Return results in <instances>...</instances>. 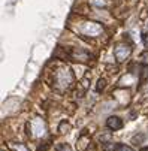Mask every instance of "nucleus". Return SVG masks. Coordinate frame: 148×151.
I'll use <instances>...</instances> for the list:
<instances>
[{"label": "nucleus", "mask_w": 148, "mask_h": 151, "mask_svg": "<svg viewBox=\"0 0 148 151\" xmlns=\"http://www.w3.org/2000/svg\"><path fill=\"white\" fill-rule=\"evenodd\" d=\"M130 52H132V48L129 45H118L115 48V51H114V55H115V58L118 61H124L130 55Z\"/></svg>", "instance_id": "f03ea898"}, {"label": "nucleus", "mask_w": 148, "mask_h": 151, "mask_svg": "<svg viewBox=\"0 0 148 151\" xmlns=\"http://www.w3.org/2000/svg\"><path fill=\"white\" fill-rule=\"evenodd\" d=\"M105 151H135L132 147L126 145V144H112V142H108L105 144Z\"/></svg>", "instance_id": "20e7f679"}, {"label": "nucleus", "mask_w": 148, "mask_h": 151, "mask_svg": "<svg viewBox=\"0 0 148 151\" xmlns=\"http://www.w3.org/2000/svg\"><path fill=\"white\" fill-rule=\"evenodd\" d=\"M142 151H148V148H144V150H142Z\"/></svg>", "instance_id": "4468645a"}, {"label": "nucleus", "mask_w": 148, "mask_h": 151, "mask_svg": "<svg viewBox=\"0 0 148 151\" xmlns=\"http://www.w3.org/2000/svg\"><path fill=\"white\" fill-rule=\"evenodd\" d=\"M93 3L94 5H99V6H103L105 5V2H100V0H93Z\"/></svg>", "instance_id": "9b49d317"}, {"label": "nucleus", "mask_w": 148, "mask_h": 151, "mask_svg": "<svg viewBox=\"0 0 148 151\" xmlns=\"http://www.w3.org/2000/svg\"><path fill=\"white\" fill-rule=\"evenodd\" d=\"M55 151H72V148L69 144H58L55 147Z\"/></svg>", "instance_id": "0eeeda50"}, {"label": "nucleus", "mask_w": 148, "mask_h": 151, "mask_svg": "<svg viewBox=\"0 0 148 151\" xmlns=\"http://www.w3.org/2000/svg\"><path fill=\"white\" fill-rule=\"evenodd\" d=\"M84 138H85V136H82V138L79 139V142H82V141H84ZM85 145H87V144H82V145H79V147H78V148H79V151H84V150H85Z\"/></svg>", "instance_id": "9d476101"}, {"label": "nucleus", "mask_w": 148, "mask_h": 151, "mask_svg": "<svg viewBox=\"0 0 148 151\" xmlns=\"http://www.w3.org/2000/svg\"><path fill=\"white\" fill-rule=\"evenodd\" d=\"M144 44H145V47L148 48V36H145V37H144Z\"/></svg>", "instance_id": "ddd939ff"}, {"label": "nucleus", "mask_w": 148, "mask_h": 151, "mask_svg": "<svg viewBox=\"0 0 148 151\" xmlns=\"http://www.w3.org/2000/svg\"><path fill=\"white\" fill-rule=\"evenodd\" d=\"M55 79H57V84L60 85V88L65 90V88H68L69 85L72 84V73H70V70L68 68L66 69H60L57 72Z\"/></svg>", "instance_id": "f257e3e1"}, {"label": "nucleus", "mask_w": 148, "mask_h": 151, "mask_svg": "<svg viewBox=\"0 0 148 151\" xmlns=\"http://www.w3.org/2000/svg\"><path fill=\"white\" fill-rule=\"evenodd\" d=\"M106 126H108V129H111V130H120V129L123 127V121L118 117H109L106 120Z\"/></svg>", "instance_id": "39448f33"}, {"label": "nucleus", "mask_w": 148, "mask_h": 151, "mask_svg": "<svg viewBox=\"0 0 148 151\" xmlns=\"http://www.w3.org/2000/svg\"><path fill=\"white\" fill-rule=\"evenodd\" d=\"M58 130H60V133H66L68 130H70V126H69L68 123L63 121V123L60 124V129H58Z\"/></svg>", "instance_id": "6e6552de"}, {"label": "nucleus", "mask_w": 148, "mask_h": 151, "mask_svg": "<svg viewBox=\"0 0 148 151\" xmlns=\"http://www.w3.org/2000/svg\"><path fill=\"white\" fill-rule=\"evenodd\" d=\"M15 150H17V151H27V150H26L23 145H18V147H15Z\"/></svg>", "instance_id": "f8f14e48"}, {"label": "nucleus", "mask_w": 148, "mask_h": 151, "mask_svg": "<svg viewBox=\"0 0 148 151\" xmlns=\"http://www.w3.org/2000/svg\"><path fill=\"white\" fill-rule=\"evenodd\" d=\"M105 85H106V79H103V78L99 79V81H97V85H96V90H97V91L103 90V88H105Z\"/></svg>", "instance_id": "1a4fd4ad"}, {"label": "nucleus", "mask_w": 148, "mask_h": 151, "mask_svg": "<svg viewBox=\"0 0 148 151\" xmlns=\"http://www.w3.org/2000/svg\"><path fill=\"white\" fill-rule=\"evenodd\" d=\"M72 57H73L75 60H79V61H85V60H88V55L84 52V51H81V50H75L73 54H72Z\"/></svg>", "instance_id": "423d86ee"}, {"label": "nucleus", "mask_w": 148, "mask_h": 151, "mask_svg": "<svg viewBox=\"0 0 148 151\" xmlns=\"http://www.w3.org/2000/svg\"><path fill=\"white\" fill-rule=\"evenodd\" d=\"M82 32L85 35H90V36H97L102 32V27L96 23H87L82 26Z\"/></svg>", "instance_id": "7ed1b4c3"}]
</instances>
